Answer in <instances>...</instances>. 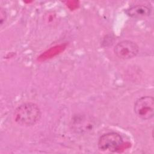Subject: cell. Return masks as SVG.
I'll return each instance as SVG.
<instances>
[{"label":"cell","instance_id":"1","mask_svg":"<svg viewBox=\"0 0 154 154\" xmlns=\"http://www.w3.org/2000/svg\"><path fill=\"white\" fill-rule=\"evenodd\" d=\"M41 116V111L37 105L32 102H26L15 109L14 119L20 126H31L40 120Z\"/></svg>","mask_w":154,"mask_h":154},{"label":"cell","instance_id":"2","mask_svg":"<svg viewBox=\"0 0 154 154\" xmlns=\"http://www.w3.org/2000/svg\"><path fill=\"white\" fill-rule=\"evenodd\" d=\"M136 116L142 120L151 119L154 116V99L153 97L145 96L138 99L134 106Z\"/></svg>","mask_w":154,"mask_h":154},{"label":"cell","instance_id":"3","mask_svg":"<svg viewBox=\"0 0 154 154\" xmlns=\"http://www.w3.org/2000/svg\"><path fill=\"white\" fill-rule=\"evenodd\" d=\"M123 138L116 132H108L100 136L97 146L102 151L116 152L123 145Z\"/></svg>","mask_w":154,"mask_h":154},{"label":"cell","instance_id":"4","mask_svg":"<svg viewBox=\"0 0 154 154\" xmlns=\"http://www.w3.org/2000/svg\"><path fill=\"white\" fill-rule=\"evenodd\" d=\"M139 47L136 43L129 40L121 41L116 44L114 48L115 54L123 60H128L136 56Z\"/></svg>","mask_w":154,"mask_h":154},{"label":"cell","instance_id":"5","mask_svg":"<svg viewBox=\"0 0 154 154\" xmlns=\"http://www.w3.org/2000/svg\"><path fill=\"white\" fill-rule=\"evenodd\" d=\"M126 13L131 17L140 18L149 16L151 10L149 7L144 5H136L127 9Z\"/></svg>","mask_w":154,"mask_h":154},{"label":"cell","instance_id":"6","mask_svg":"<svg viewBox=\"0 0 154 154\" xmlns=\"http://www.w3.org/2000/svg\"><path fill=\"white\" fill-rule=\"evenodd\" d=\"M0 23H1V26H2L4 23L5 22L6 20V13L5 11V10H4L3 9H1V11H0Z\"/></svg>","mask_w":154,"mask_h":154}]
</instances>
